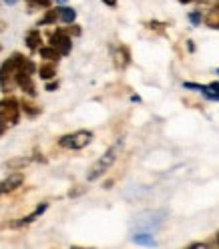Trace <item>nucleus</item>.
<instances>
[{
  "instance_id": "f257e3e1",
  "label": "nucleus",
  "mask_w": 219,
  "mask_h": 249,
  "mask_svg": "<svg viewBox=\"0 0 219 249\" xmlns=\"http://www.w3.org/2000/svg\"><path fill=\"white\" fill-rule=\"evenodd\" d=\"M121 151H123V141H117L115 145L109 147V149L101 155V157L91 165L89 173H87V179H89V181H97V179H101V177L107 173V171L115 165V161L119 159Z\"/></svg>"
},
{
  "instance_id": "f03ea898",
  "label": "nucleus",
  "mask_w": 219,
  "mask_h": 249,
  "mask_svg": "<svg viewBox=\"0 0 219 249\" xmlns=\"http://www.w3.org/2000/svg\"><path fill=\"white\" fill-rule=\"evenodd\" d=\"M24 54L20 53H12L4 62H2V67H0V89H2V92H12L14 87H17V71L20 67V62H22Z\"/></svg>"
},
{
  "instance_id": "7ed1b4c3",
  "label": "nucleus",
  "mask_w": 219,
  "mask_h": 249,
  "mask_svg": "<svg viewBox=\"0 0 219 249\" xmlns=\"http://www.w3.org/2000/svg\"><path fill=\"white\" fill-rule=\"evenodd\" d=\"M35 72H36V65L30 58H22L20 67L17 71V87L28 97H36V85H35Z\"/></svg>"
},
{
  "instance_id": "20e7f679",
  "label": "nucleus",
  "mask_w": 219,
  "mask_h": 249,
  "mask_svg": "<svg viewBox=\"0 0 219 249\" xmlns=\"http://www.w3.org/2000/svg\"><path fill=\"white\" fill-rule=\"evenodd\" d=\"M92 141V131H87V129H81V131H74V133H69V135H62L58 139V145L62 149H71V151H81L85 147H89Z\"/></svg>"
},
{
  "instance_id": "39448f33",
  "label": "nucleus",
  "mask_w": 219,
  "mask_h": 249,
  "mask_svg": "<svg viewBox=\"0 0 219 249\" xmlns=\"http://www.w3.org/2000/svg\"><path fill=\"white\" fill-rule=\"evenodd\" d=\"M20 101L14 97H4L0 101V115L8 124H18L20 123Z\"/></svg>"
},
{
  "instance_id": "423d86ee",
  "label": "nucleus",
  "mask_w": 219,
  "mask_h": 249,
  "mask_svg": "<svg viewBox=\"0 0 219 249\" xmlns=\"http://www.w3.org/2000/svg\"><path fill=\"white\" fill-rule=\"evenodd\" d=\"M49 40H51L49 44L53 46V49L58 51L60 56H69V54H71V51H73V38L67 35V30H65V28H56V30H53Z\"/></svg>"
},
{
  "instance_id": "0eeeda50",
  "label": "nucleus",
  "mask_w": 219,
  "mask_h": 249,
  "mask_svg": "<svg viewBox=\"0 0 219 249\" xmlns=\"http://www.w3.org/2000/svg\"><path fill=\"white\" fill-rule=\"evenodd\" d=\"M22 183H24V175L20 173V171H12L4 181H0V195L17 191L18 187H22Z\"/></svg>"
},
{
  "instance_id": "6e6552de",
  "label": "nucleus",
  "mask_w": 219,
  "mask_h": 249,
  "mask_svg": "<svg viewBox=\"0 0 219 249\" xmlns=\"http://www.w3.org/2000/svg\"><path fill=\"white\" fill-rule=\"evenodd\" d=\"M113 65L119 71H125L131 65V51H129V46H125V44L115 46V51H113Z\"/></svg>"
},
{
  "instance_id": "1a4fd4ad",
  "label": "nucleus",
  "mask_w": 219,
  "mask_h": 249,
  "mask_svg": "<svg viewBox=\"0 0 219 249\" xmlns=\"http://www.w3.org/2000/svg\"><path fill=\"white\" fill-rule=\"evenodd\" d=\"M46 207H49V203L46 201H42V203L33 211V213H28L26 217H22V219H18V221H12V223H8V227H24V225H28V223H33V221H36L38 217L46 211Z\"/></svg>"
},
{
  "instance_id": "9d476101",
  "label": "nucleus",
  "mask_w": 219,
  "mask_h": 249,
  "mask_svg": "<svg viewBox=\"0 0 219 249\" xmlns=\"http://www.w3.org/2000/svg\"><path fill=\"white\" fill-rule=\"evenodd\" d=\"M24 42H26V46H28V51L36 53L40 46H42V35H40V30H36V28L28 30L26 36H24Z\"/></svg>"
},
{
  "instance_id": "9b49d317",
  "label": "nucleus",
  "mask_w": 219,
  "mask_h": 249,
  "mask_svg": "<svg viewBox=\"0 0 219 249\" xmlns=\"http://www.w3.org/2000/svg\"><path fill=\"white\" fill-rule=\"evenodd\" d=\"M36 72L42 81H53L55 76H56V62H49V60H44L40 67H36Z\"/></svg>"
},
{
  "instance_id": "f8f14e48",
  "label": "nucleus",
  "mask_w": 219,
  "mask_h": 249,
  "mask_svg": "<svg viewBox=\"0 0 219 249\" xmlns=\"http://www.w3.org/2000/svg\"><path fill=\"white\" fill-rule=\"evenodd\" d=\"M203 22H205V26L211 30H219V2L209 8V12L203 17Z\"/></svg>"
},
{
  "instance_id": "ddd939ff",
  "label": "nucleus",
  "mask_w": 219,
  "mask_h": 249,
  "mask_svg": "<svg viewBox=\"0 0 219 249\" xmlns=\"http://www.w3.org/2000/svg\"><path fill=\"white\" fill-rule=\"evenodd\" d=\"M20 111H24V115H26V117L35 119V117H38V115L42 113V108H40L36 103H33V101L22 99V101H20Z\"/></svg>"
},
{
  "instance_id": "4468645a",
  "label": "nucleus",
  "mask_w": 219,
  "mask_h": 249,
  "mask_svg": "<svg viewBox=\"0 0 219 249\" xmlns=\"http://www.w3.org/2000/svg\"><path fill=\"white\" fill-rule=\"evenodd\" d=\"M56 12H58V20L65 24H71L76 20V10L71 6H56Z\"/></svg>"
},
{
  "instance_id": "2eb2a0df",
  "label": "nucleus",
  "mask_w": 219,
  "mask_h": 249,
  "mask_svg": "<svg viewBox=\"0 0 219 249\" xmlns=\"http://www.w3.org/2000/svg\"><path fill=\"white\" fill-rule=\"evenodd\" d=\"M30 157H12V159H8L6 163H4V167L8 169V171H22L24 167H28L30 165Z\"/></svg>"
},
{
  "instance_id": "dca6fc26",
  "label": "nucleus",
  "mask_w": 219,
  "mask_h": 249,
  "mask_svg": "<svg viewBox=\"0 0 219 249\" xmlns=\"http://www.w3.org/2000/svg\"><path fill=\"white\" fill-rule=\"evenodd\" d=\"M38 54H40V58L49 60V62H58V60H60L58 51H56V49H53L51 44H49V46H40V49H38Z\"/></svg>"
},
{
  "instance_id": "f3484780",
  "label": "nucleus",
  "mask_w": 219,
  "mask_h": 249,
  "mask_svg": "<svg viewBox=\"0 0 219 249\" xmlns=\"http://www.w3.org/2000/svg\"><path fill=\"white\" fill-rule=\"evenodd\" d=\"M58 20V12H56V8H49L44 12V17L38 20V26H46V24H55Z\"/></svg>"
},
{
  "instance_id": "a211bd4d",
  "label": "nucleus",
  "mask_w": 219,
  "mask_h": 249,
  "mask_svg": "<svg viewBox=\"0 0 219 249\" xmlns=\"http://www.w3.org/2000/svg\"><path fill=\"white\" fill-rule=\"evenodd\" d=\"M30 8H51L53 0H26Z\"/></svg>"
},
{
  "instance_id": "6ab92c4d",
  "label": "nucleus",
  "mask_w": 219,
  "mask_h": 249,
  "mask_svg": "<svg viewBox=\"0 0 219 249\" xmlns=\"http://www.w3.org/2000/svg\"><path fill=\"white\" fill-rule=\"evenodd\" d=\"M65 30H67V35H69L71 38H73V36H81V33H83L81 26H79V24H74V22H71V24H69Z\"/></svg>"
},
{
  "instance_id": "aec40b11",
  "label": "nucleus",
  "mask_w": 219,
  "mask_h": 249,
  "mask_svg": "<svg viewBox=\"0 0 219 249\" xmlns=\"http://www.w3.org/2000/svg\"><path fill=\"white\" fill-rule=\"evenodd\" d=\"M189 20L195 24V26H199L201 24V20H203V17H201V10H195V12H189Z\"/></svg>"
},
{
  "instance_id": "412c9836",
  "label": "nucleus",
  "mask_w": 219,
  "mask_h": 249,
  "mask_svg": "<svg viewBox=\"0 0 219 249\" xmlns=\"http://www.w3.org/2000/svg\"><path fill=\"white\" fill-rule=\"evenodd\" d=\"M147 28H151V30H157V33H165V24H161V22H157V20H151V22H147Z\"/></svg>"
},
{
  "instance_id": "4be33fe9",
  "label": "nucleus",
  "mask_w": 219,
  "mask_h": 249,
  "mask_svg": "<svg viewBox=\"0 0 219 249\" xmlns=\"http://www.w3.org/2000/svg\"><path fill=\"white\" fill-rule=\"evenodd\" d=\"M85 191H87V187H83V185H74V189L69 191V197H79V195H83Z\"/></svg>"
},
{
  "instance_id": "5701e85b",
  "label": "nucleus",
  "mask_w": 219,
  "mask_h": 249,
  "mask_svg": "<svg viewBox=\"0 0 219 249\" xmlns=\"http://www.w3.org/2000/svg\"><path fill=\"white\" fill-rule=\"evenodd\" d=\"M6 129H8V123L2 119V115H0V137H2V135L6 133Z\"/></svg>"
},
{
  "instance_id": "b1692460",
  "label": "nucleus",
  "mask_w": 219,
  "mask_h": 249,
  "mask_svg": "<svg viewBox=\"0 0 219 249\" xmlns=\"http://www.w3.org/2000/svg\"><path fill=\"white\" fill-rule=\"evenodd\" d=\"M56 89H58V83H56V81H53V83L49 81V83H46V90H49V92H53V90H56Z\"/></svg>"
},
{
  "instance_id": "393cba45",
  "label": "nucleus",
  "mask_w": 219,
  "mask_h": 249,
  "mask_svg": "<svg viewBox=\"0 0 219 249\" xmlns=\"http://www.w3.org/2000/svg\"><path fill=\"white\" fill-rule=\"evenodd\" d=\"M209 247H219V231L215 233V237H213V241H209Z\"/></svg>"
},
{
  "instance_id": "a878e982",
  "label": "nucleus",
  "mask_w": 219,
  "mask_h": 249,
  "mask_svg": "<svg viewBox=\"0 0 219 249\" xmlns=\"http://www.w3.org/2000/svg\"><path fill=\"white\" fill-rule=\"evenodd\" d=\"M35 159H36L38 163H46V159L42 157V153H38V151H35Z\"/></svg>"
},
{
  "instance_id": "bb28decb",
  "label": "nucleus",
  "mask_w": 219,
  "mask_h": 249,
  "mask_svg": "<svg viewBox=\"0 0 219 249\" xmlns=\"http://www.w3.org/2000/svg\"><path fill=\"white\" fill-rule=\"evenodd\" d=\"M103 2H105L107 6H111V8H115V6H117V0H103Z\"/></svg>"
},
{
  "instance_id": "cd10ccee",
  "label": "nucleus",
  "mask_w": 219,
  "mask_h": 249,
  "mask_svg": "<svg viewBox=\"0 0 219 249\" xmlns=\"http://www.w3.org/2000/svg\"><path fill=\"white\" fill-rule=\"evenodd\" d=\"M181 4H191V2H195V0H179Z\"/></svg>"
},
{
  "instance_id": "c85d7f7f",
  "label": "nucleus",
  "mask_w": 219,
  "mask_h": 249,
  "mask_svg": "<svg viewBox=\"0 0 219 249\" xmlns=\"http://www.w3.org/2000/svg\"><path fill=\"white\" fill-rule=\"evenodd\" d=\"M4 2H6V4H17L18 0H4Z\"/></svg>"
},
{
  "instance_id": "c756f323",
  "label": "nucleus",
  "mask_w": 219,
  "mask_h": 249,
  "mask_svg": "<svg viewBox=\"0 0 219 249\" xmlns=\"http://www.w3.org/2000/svg\"><path fill=\"white\" fill-rule=\"evenodd\" d=\"M58 2H65V0H58Z\"/></svg>"
},
{
  "instance_id": "7c9ffc66",
  "label": "nucleus",
  "mask_w": 219,
  "mask_h": 249,
  "mask_svg": "<svg viewBox=\"0 0 219 249\" xmlns=\"http://www.w3.org/2000/svg\"><path fill=\"white\" fill-rule=\"evenodd\" d=\"M0 51H2V46H0Z\"/></svg>"
},
{
  "instance_id": "2f4dec72",
  "label": "nucleus",
  "mask_w": 219,
  "mask_h": 249,
  "mask_svg": "<svg viewBox=\"0 0 219 249\" xmlns=\"http://www.w3.org/2000/svg\"><path fill=\"white\" fill-rule=\"evenodd\" d=\"M0 30H2V26H0Z\"/></svg>"
}]
</instances>
